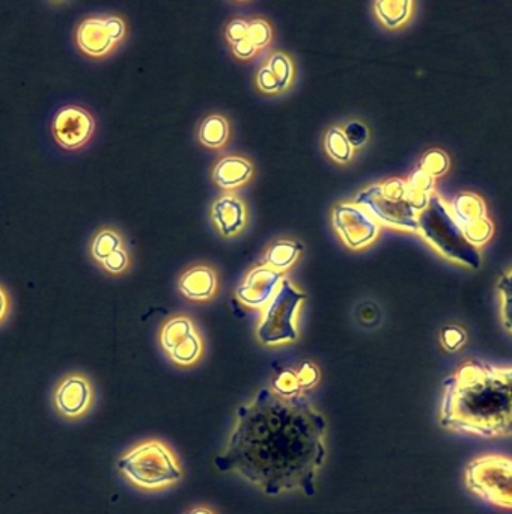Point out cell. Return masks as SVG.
Returning <instances> with one entry per match:
<instances>
[{"instance_id": "1", "label": "cell", "mask_w": 512, "mask_h": 514, "mask_svg": "<svg viewBox=\"0 0 512 514\" xmlns=\"http://www.w3.org/2000/svg\"><path fill=\"white\" fill-rule=\"evenodd\" d=\"M326 421L305 394L284 397L261 389L238 407L225 451L214 460L222 472H237L266 495H314L317 471L326 457Z\"/></svg>"}, {"instance_id": "2", "label": "cell", "mask_w": 512, "mask_h": 514, "mask_svg": "<svg viewBox=\"0 0 512 514\" xmlns=\"http://www.w3.org/2000/svg\"><path fill=\"white\" fill-rule=\"evenodd\" d=\"M439 424L478 438L512 436V367L463 362L445 380Z\"/></svg>"}, {"instance_id": "3", "label": "cell", "mask_w": 512, "mask_h": 514, "mask_svg": "<svg viewBox=\"0 0 512 514\" xmlns=\"http://www.w3.org/2000/svg\"><path fill=\"white\" fill-rule=\"evenodd\" d=\"M418 221V233L422 239L443 258L467 269L478 270L481 267V251L464 236L442 196L437 193L431 196L425 210L419 213Z\"/></svg>"}, {"instance_id": "4", "label": "cell", "mask_w": 512, "mask_h": 514, "mask_svg": "<svg viewBox=\"0 0 512 514\" xmlns=\"http://www.w3.org/2000/svg\"><path fill=\"white\" fill-rule=\"evenodd\" d=\"M356 204L381 224L395 230L418 233L419 212L410 201L407 181L403 178H389L366 187L356 196Z\"/></svg>"}, {"instance_id": "5", "label": "cell", "mask_w": 512, "mask_h": 514, "mask_svg": "<svg viewBox=\"0 0 512 514\" xmlns=\"http://www.w3.org/2000/svg\"><path fill=\"white\" fill-rule=\"evenodd\" d=\"M116 466L122 474L127 475L128 480L142 489H162L183 478V471L174 454L157 441L139 445L121 457Z\"/></svg>"}, {"instance_id": "6", "label": "cell", "mask_w": 512, "mask_h": 514, "mask_svg": "<svg viewBox=\"0 0 512 514\" xmlns=\"http://www.w3.org/2000/svg\"><path fill=\"white\" fill-rule=\"evenodd\" d=\"M464 483L473 495L502 510H512V457L485 454L467 463Z\"/></svg>"}, {"instance_id": "7", "label": "cell", "mask_w": 512, "mask_h": 514, "mask_svg": "<svg viewBox=\"0 0 512 514\" xmlns=\"http://www.w3.org/2000/svg\"><path fill=\"white\" fill-rule=\"evenodd\" d=\"M306 300V294L297 290L296 285L285 278L278 291L267 303L263 319L256 329V338L266 346L291 343L299 337L296 328V316L300 305Z\"/></svg>"}, {"instance_id": "8", "label": "cell", "mask_w": 512, "mask_h": 514, "mask_svg": "<svg viewBox=\"0 0 512 514\" xmlns=\"http://www.w3.org/2000/svg\"><path fill=\"white\" fill-rule=\"evenodd\" d=\"M448 204L455 222L473 246L479 249L490 242L494 225L487 204L478 193H457Z\"/></svg>"}, {"instance_id": "9", "label": "cell", "mask_w": 512, "mask_h": 514, "mask_svg": "<svg viewBox=\"0 0 512 514\" xmlns=\"http://www.w3.org/2000/svg\"><path fill=\"white\" fill-rule=\"evenodd\" d=\"M332 224L345 246L359 251L371 245L378 234L380 224L357 204L336 205L332 213Z\"/></svg>"}, {"instance_id": "10", "label": "cell", "mask_w": 512, "mask_h": 514, "mask_svg": "<svg viewBox=\"0 0 512 514\" xmlns=\"http://www.w3.org/2000/svg\"><path fill=\"white\" fill-rule=\"evenodd\" d=\"M162 347L169 358L178 365H192L198 361L202 352V341L192 320L175 317L166 323L162 331Z\"/></svg>"}, {"instance_id": "11", "label": "cell", "mask_w": 512, "mask_h": 514, "mask_svg": "<svg viewBox=\"0 0 512 514\" xmlns=\"http://www.w3.org/2000/svg\"><path fill=\"white\" fill-rule=\"evenodd\" d=\"M124 35L125 25L119 17L88 19L77 29V44L86 55L100 58L112 52Z\"/></svg>"}, {"instance_id": "12", "label": "cell", "mask_w": 512, "mask_h": 514, "mask_svg": "<svg viewBox=\"0 0 512 514\" xmlns=\"http://www.w3.org/2000/svg\"><path fill=\"white\" fill-rule=\"evenodd\" d=\"M94 130V118L79 106L61 109L52 126L56 142L65 150H77L83 147L94 135Z\"/></svg>"}, {"instance_id": "13", "label": "cell", "mask_w": 512, "mask_h": 514, "mask_svg": "<svg viewBox=\"0 0 512 514\" xmlns=\"http://www.w3.org/2000/svg\"><path fill=\"white\" fill-rule=\"evenodd\" d=\"M284 279V272L272 269L267 264L255 267L237 288L235 296L249 308H261L272 300Z\"/></svg>"}, {"instance_id": "14", "label": "cell", "mask_w": 512, "mask_h": 514, "mask_svg": "<svg viewBox=\"0 0 512 514\" xmlns=\"http://www.w3.org/2000/svg\"><path fill=\"white\" fill-rule=\"evenodd\" d=\"M214 224L223 237H234L246 227V205L234 195H223L211 207Z\"/></svg>"}, {"instance_id": "15", "label": "cell", "mask_w": 512, "mask_h": 514, "mask_svg": "<svg viewBox=\"0 0 512 514\" xmlns=\"http://www.w3.org/2000/svg\"><path fill=\"white\" fill-rule=\"evenodd\" d=\"M293 77V61L285 53H273L256 76V85L266 94H279L291 85Z\"/></svg>"}, {"instance_id": "16", "label": "cell", "mask_w": 512, "mask_h": 514, "mask_svg": "<svg viewBox=\"0 0 512 514\" xmlns=\"http://www.w3.org/2000/svg\"><path fill=\"white\" fill-rule=\"evenodd\" d=\"M180 291L195 302L210 300L217 291V275L210 266H193L180 279Z\"/></svg>"}, {"instance_id": "17", "label": "cell", "mask_w": 512, "mask_h": 514, "mask_svg": "<svg viewBox=\"0 0 512 514\" xmlns=\"http://www.w3.org/2000/svg\"><path fill=\"white\" fill-rule=\"evenodd\" d=\"M253 165L240 156L223 157L213 171V180L225 190L237 189L252 178Z\"/></svg>"}, {"instance_id": "18", "label": "cell", "mask_w": 512, "mask_h": 514, "mask_svg": "<svg viewBox=\"0 0 512 514\" xmlns=\"http://www.w3.org/2000/svg\"><path fill=\"white\" fill-rule=\"evenodd\" d=\"M89 398H91V392H89L88 383L79 377H71L58 389L56 403L65 415L76 417L88 407Z\"/></svg>"}, {"instance_id": "19", "label": "cell", "mask_w": 512, "mask_h": 514, "mask_svg": "<svg viewBox=\"0 0 512 514\" xmlns=\"http://www.w3.org/2000/svg\"><path fill=\"white\" fill-rule=\"evenodd\" d=\"M374 8L384 28L397 29L409 20L413 4L410 0H380Z\"/></svg>"}, {"instance_id": "20", "label": "cell", "mask_w": 512, "mask_h": 514, "mask_svg": "<svg viewBox=\"0 0 512 514\" xmlns=\"http://www.w3.org/2000/svg\"><path fill=\"white\" fill-rule=\"evenodd\" d=\"M302 251L303 246L293 240H276L267 248L266 264L272 269L284 272L299 260Z\"/></svg>"}, {"instance_id": "21", "label": "cell", "mask_w": 512, "mask_h": 514, "mask_svg": "<svg viewBox=\"0 0 512 514\" xmlns=\"http://www.w3.org/2000/svg\"><path fill=\"white\" fill-rule=\"evenodd\" d=\"M406 181L410 201L415 205V209L421 213L430 202L431 196L436 193V180L418 168L410 174Z\"/></svg>"}, {"instance_id": "22", "label": "cell", "mask_w": 512, "mask_h": 514, "mask_svg": "<svg viewBox=\"0 0 512 514\" xmlns=\"http://www.w3.org/2000/svg\"><path fill=\"white\" fill-rule=\"evenodd\" d=\"M229 138V124L222 115H211L202 121L199 141L208 148H220Z\"/></svg>"}, {"instance_id": "23", "label": "cell", "mask_w": 512, "mask_h": 514, "mask_svg": "<svg viewBox=\"0 0 512 514\" xmlns=\"http://www.w3.org/2000/svg\"><path fill=\"white\" fill-rule=\"evenodd\" d=\"M324 150L333 162L341 163V165L350 163L354 157V148L345 138L342 129L336 126L327 130L326 138H324Z\"/></svg>"}, {"instance_id": "24", "label": "cell", "mask_w": 512, "mask_h": 514, "mask_svg": "<svg viewBox=\"0 0 512 514\" xmlns=\"http://www.w3.org/2000/svg\"><path fill=\"white\" fill-rule=\"evenodd\" d=\"M122 249V239L115 230H110V228H104L100 233L95 236L94 242H92V257L98 261V263H103L106 258H109L110 255L115 254L116 251Z\"/></svg>"}, {"instance_id": "25", "label": "cell", "mask_w": 512, "mask_h": 514, "mask_svg": "<svg viewBox=\"0 0 512 514\" xmlns=\"http://www.w3.org/2000/svg\"><path fill=\"white\" fill-rule=\"evenodd\" d=\"M497 290L502 299L500 314H502L503 328L512 334V267L508 272L503 273L497 282Z\"/></svg>"}, {"instance_id": "26", "label": "cell", "mask_w": 512, "mask_h": 514, "mask_svg": "<svg viewBox=\"0 0 512 514\" xmlns=\"http://www.w3.org/2000/svg\"><path fill=\"white\" fill-rule=\"evenodd\" d=\"M419 169L424 171L425 174L433 177L437 180L439 177L448 172L449 169V157L445 151L442 150H430L422 156L421 162H419Z\"/></svg>"}, {"instance_id": "27", "label": "cell", "mask_w": 512, "mask_h": 514, "mask_svg": "<svg viewBox=\"0 0 512 514\" xmlns=\"http://www.w3.org/2000/svg\"><path fill=\"white\" fill-rule=\"evenodd\" d=\"M247 35H249L250 43L256 47V50H261L269 46L273 32L269 23L255 19L247 22Z\"/></svg>"}, {"instance_id": "28", "label": "cell", "mask_w": 512, "mask_h": 514, "mask_svg": "<svg viewBox=\"0 0 512 514\" xmlns=\"http://www.w3.org/2000/svg\"><path fill=\"white\" fill-rule=\"evenodd\" d=\"M440 341H442V346L448 352H458L466 344L467 334L460 326H446V328L442 329Z\"/></svg>"}, {"instance_id": "29", "label": "cell", "mask_w": 512, "mask_h": 514, "mask_svg": "<svg viewBox=\"0 0 512 514\" xmlns=\"http://www.w3.org/2000/svg\"><path fill=\"white\" fill-rule=\"evenodd\" d=\"M342 132H344L345 138H347V141L350 142L354 150H356V148H362L369 139L368 127L360 123V121H348L344 129H342Z\"/></svg>"}, {"instance_id": "30", "label": "cell", "mask_w": 512, "mask_h": 514, "mask_svg": "<svg viewBox=\"0 0 512 514\" xmlns=\"http://www.w3.org/2000/svg\"><path fill=\"white\" fill-rule=\"evenodd\" d=\"M273 389H275L276 394L284 395V397H294V395L300 394L302 388H300L296 373L282 371L278 379L273 382Z\"/></svg>"}, {"instance_id": "31", "label": "cell", "mask_w": 512, "mask_h": 514, "mask_svg": "<svg viewBox=\"0 0 512 514\" xmlns=\"http://www.w3.org/2000/svg\"><path fill=\"white\" fill-rule=\"evenodd\" d=\"M226 38H228L229 44L235 46V44L241 43V41L247 40V22L244 20H232L226 28Z\"/></svg>"}, {"instance_id": "32", "label": "cell", "mask_w": 512, "mask_h": 514, "mask_svg": "<svg viewBox=\"0 0 512 514\" xmlns=\"http://www.w3.org/2000/svg\"><path fill=\"white\" fill-rule=\"evenodd\" d=\"M101 266H103L104 269L110 273L124 272L128 266L127 252H125L124 249H119V251H116L115 254H112L109 258H106V260L101 263Z\"/></svg>"}, {"instance_id": "33", "label": "cell", "mask_w": 512, "mask_h": 514, "mask_svg": "<svg viewBox=\"0 0 512 514\" xmlns=\"http://www.w3.org/2000/svg\"><path fill=\"white\" fill-rule=\"evenodd\" d=\"M297 380H299L300 388H311L318 382V370L311 362H305L302 370L296 373Z\"/></svg>"}, {"instance_id": "34", "label": "cell", "mask_w": 512, "mask_h": 514, "mask_svg": "<svg viewBox=\"0 0 512 514\" xmlns=\"http://www.w3.org/2000/svg\"><path fill=\"white\" fill-rule=\"evenodd\" d=\"M232 52H234V55L237 56L238 59H241V61H247V59H252L258 50H256V47L253 46L249 38H247V40L232 46Z\"/></svg>"}, {"instance_id": "35", "label": "cell", "mask_w": 512, "mask_h": 514, "mask_svg": "<svg viewBox=\"0 0 512 514\" xmlns=\"http://www.w3.org/2000/svg\"><path fill=\"white\" fill-rule=\"evenodd\" d=\"M8 300L7 294L0 288V320L4 319L5 313H7Z\"/></svg>"}, {"instance_id": "36", "label": "cell", "mask_w": 512, "mask_h": 514, "mask_svg": "<svg viewBox=\"0 0 512 514\" xmlns=\"http://www.w3.org/2000/svg\"><path fill=\"white\" fill-rule=\"evenodd\" d=\"M187 514H214L213 511L208 510V508L199 507V508H193L192 511H189Z\"/></svg>"}]
</instances>
